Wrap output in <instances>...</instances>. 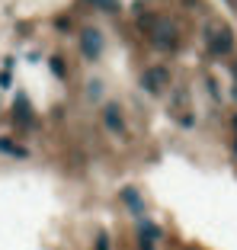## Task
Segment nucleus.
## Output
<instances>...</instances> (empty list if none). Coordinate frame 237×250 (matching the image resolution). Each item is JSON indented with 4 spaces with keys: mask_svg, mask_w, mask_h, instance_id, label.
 Here are the masks:
<instances>
[{
    "mask_svg": "<svg viewBox=\"0 0 237 250\" xmlns=\"http://www.w3.org/2000/svg\"><path fill=\"white\" fill-rule=\"evenodd\" d=\"M202 39H205V52L215 55V58H224V55H231V48H234V32H231L228 26H221V22H208Z\"/></svg>",
    "mask_w": 237,
    "mask_h": 250,
    "instance_id": "obj_2",
    "label": "nucleus"
},
{
    "mask_svg": "<svg viewBox=\"0 0 237 250\" xmlns=\"http://www.w3.org/2000/svg\"><path fill=\"white\" fill-rule=\"evenodd\" d=\"M10 116H13V122L20 125V128H36V112H32V103H29V96L26 93H16V100H13V109H10Z\"/></svg>",
    "mask_w": 237,
    "mask_h": 250,
    "instance_id": "obj_7",
    "label": "nucleus"
},
{
    "mask_svg": "<svg viewBox=\"0 0 237 250\" xmlns=\"http://www.w3.org/2000/svg\"><path fill=\"white\" fill-rule=\"evenodd\" d=\"M13 87V67L3 64V71H0V90H10Z\"/></svg>",
    "mask_w": 237,
    "mask_h": 250,
    "instance_id": "obj_13",
    "label": "nucleus"
},
{
    "mask_svg": "<svg viewBox=\"0 0 237 250\" xmlns=\"http://www.w3.org/2000/svg\"><path fill=\"white\" fill-rule=\"evenodd\" d=\"M87 3H93L97 10H106V13H118V10H122L118 0H87Z\"/></svg>",
    "mask_w": 237,
    "mask_h": 250,
    "instance_id": "obj_11",
    "label": "nucleus"
},
{
    "mask_svg": "<svg viewBox=\"0 0 237 250\" xmlns=\"http://www.w3.org/2000/svg\"><path fill=\"white\" fill-rule=\"evenodd\" d=\"M205 87H208V93H212V100L218 103V100H221V90H218V81L212 77V74H205Z\"/></svg>",
    "mask_w": 237,
    "mask_h": 250,
    "instance_id": "obj_14",
    "label": "nucleus"
},
{
    "mask_svg": "<svg viewBox=\"0 0 237 250\" xmlns=\"http://www.w3.org/2000/svg\"><path fill=\"white\" fill-rule=\"evenodd\" d=\"M160 237H163V231H160L157 221L144 218V215L135 218V241H138V250H157Z\"/></svg>",
    "mask_w": 237,
    "mask_h": 250,
    "instance_id": "obj_5",
    "label": "nucleus"
},
{
    "mask_svg": "<svg viewBox=\"0 0 237 250\" xmlns=\"http://www.w3.org/2000/svg\"><path fill=\"white\" fill-rule=\"evenodd\" d=\"M93 250H112V241H109L106 231H99V234H97V247H93Z\"/></svg>",
    "mask_w": 237,
    "mask_h": 250,
    "instance_id": "obj_15",
    "label": "nucleus"
},
{
    "mask_svg": "<svg viewBox=\"0 0 237 250\" xmlns=\"http://www.w3.org/2000/svg\"><path fill=\"white\" fill-rule=\"evenodd\" d=\"M177 122L183 125V128H193V125H196V116H193V112H177Z\"/></svg>",
    "mask_w": 237,
    "mask_h": 250,
    "instance_id": "obj_16",
    "label": "nucleus"
},
{
    "mask_svg": "<svg viewBox=\"0 0 237 250\" xmlns=\"http://www.w3.org/2000/svg\"><path fill=\"white\" fill-rule=\"evenodd\" d=\"M138 26L148 32V42L157 52H177L179 48V29L170 16H157V13H141Z\"/></svg>",
    "mask_w": 237,
    "mask_h": 250,
    "instance_id": "obj_1",
    "label": "nucleus"
},
{
    "mask_svg": "<svg viewBox=\"0 0 237 250\" xmlns=\"http://www.w3.org/2000/svg\"><path fill=\"white\" fill-rule=\"evenodd\" d=\"M87 96L90 100H103V81H90L87 83Z\"/></svg>",
    "mask_w": 237,
    "mask_h": 250,
    "instance_id": "obj_12",
    "label": "nucleus"
},
{
    "mask_svg": "<svg viewBox=\"0 0 237 250\" xmlns=\"http://www.w3.org/2000/svg\"><path fill=\"white\" fill-rule=\"evenodd\" d=\"M48 74H52L55 81H67V61L61 55H52L48 58Z\"/></svg>",
    "mask_w": 237,
    "mask_h": 250,
    "instance_id": "obj_10",
    "label": "nucleus"
},
{
    "mask_svg": "<svg viewBox=\"0 0 237 250\" xmlns=\"http://www.w3.org/2000/svg\"><path fill=\"white\" fill-rule=\"evenodd\" d=\"M138 83H141V90H144V93L160 96L163 90L170 87V67H167V64H151V67H144V71H141V77H138Z\"/></svg>",
    "mask_w": 237,
    "mask_h": 250,
    "instance_id": "obj_4",
    "label": "nucleus"
},
{
    "mask_svg": "<svg viewBox=\"0 0 237 250\" xmlns=\"http://www.w3.org/2000/svg\"><path fill=\"white\" fill-rule=\"evenodd\" d=\"M231 125H234V132H237V116H234V122H231Z\"/></svg>",
    "mask_w": 237,
    "mask_h": 250,
    "instance_id": "obj_17",
    "label": "nucleus"
},
{
    "mask_svg": "<svg viewBox=\"0 0 237 250\" xmlns=\"http://www.w3.org/2000/svg\"><path fill=\"white\" fill-rule=\"evenodd\" d=\"M103 48H106L103 32L97 26H80V32H77V52H80V58L83 61H99Z\"/></svg>",
    "mask_w": 237,
    "mask_h": 250,
    "instance_id": "obj_3",
    "label": "nucleus"
},
{
    "mask_svg": "<svg viewBox=\"0 0 237 250\" xmlns=\"http://www.w3.org/2000/svg\"><path fill=\"white\" fill-rule=\"evenodd\" d=\"M99 122H103L106 132L125 135V116H122V106H118L116 100H106V103L99 106Z\"/></svg>",
    "mask_w": 237,
    "mask_h": 250,
    "instance_id": "obj_6",
    "label": "nucleus"
},
{
    "mask_svg": "<svg viewBox=\"0 0 237 250\" xmlns=\"http://www.w3.org/2000/svg\"><path fill=\"white\" fill-rule=\"evenodd\" d=\"M0 154L16 157V161H26V157H29V147H22V145H16L13 138H3V135H0Z\"/></svg>",
    "mask_w": 237,
    "mask_h": 250,
    "instance_id": "obj_9",
    "label": "nucleus"
},
{
    "mask_svg": "<svg viewBox=\"0 0 237 250\" xmlns=\"http://www.w3.org/2000/svg\"><path fill=\"white\" fill-rule=\"evenodd\" d=\"M118 199H122V206H125L135 218H138V215H144V199H141V192L135 189V186H122Z\"/></svg>",
    "mask_w": 237,
    "mask_h": 250,
    "instance_id": "obj_8",
    "label": "nucleus"
},
{
    "mask_svg": "<svg viewBox=\"0 0 237 250\" xmlns=\"http://www.w3.org/2000/svg\"><path fill=\"white\" fill-rule=\"evenodd\" d=\"M234 157H237V141H234Z\"/></svg>",
    "mask_w": 237,
    "mask_h": 250,
    "instance_id": "obj_18",
    "label": "nucleus"
}]
</instances>
